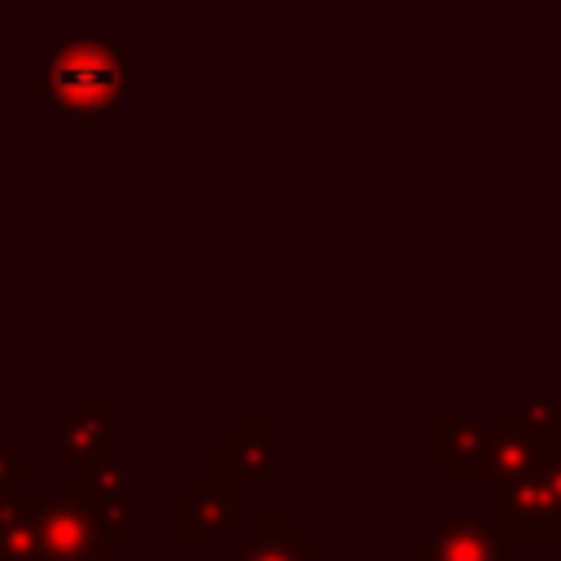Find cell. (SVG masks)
<instances>
[{
  "instance_id": "cell-2",
  "label": "cell",
  "mask_w": 561,
  "mask_h": 561,
  "mask_svg": "<svg viewBox=\"0 0 561 561\" xmlns=\"http://www.w3.org/2000/svg\"><path fill=\"white\" fill-rule=\"evenodd\" d=\"M35 522L44 561H105L118 548L79 473H61L48 495H35Z\"/></svg>"
},
{
  "instance_id": "cell-1",
  "label": "cell",
  "mask_w": 561,
  "mask_h": 561,
  "mask_svg": "<svg viewBox=\"0 0 561 561\" xmlns=\"http://www.w3.org/2000/svg\"><path fill=\"white\" fill-rule=\"evenodd\" d=\"M131 66H136L131 39H88V35L66 39L53 48V57L35 61L31 92L48 101L61 118L96 123L110 118L131 92Z\"/></svg>"
},
{
  "instance_id": "cell-14",
  "label": "cell",
  "mask_w": 561,
  "mask_h": 561,
  "mask_svg": "<svg viewBox=\"0 0 561 561\" xmlns=\"http://www.w3.org/2000/svg\"><path fill=\"white\" fill-rule=\"evenodd\" d=\"M35 473V460L22 456L13 438H0V491H18V482H31Z\"/></svg>"
},
{
  "instance_id": "cell-9",
  "label": "cell",
  "mask_w": 561,
  "mask_h": 561,
  "mask_svg": "<svg viewBox=\"0 0 561 561\" xmlns=\"http://www.w3.org/2000/svg\"><path fill=\"white\" fill-rule=\"evenodd\" d=\"M215 561H316V539L302 535L289 517H254L250 535Z\"/></svg>"
},
{
  "instance_id": "cell-12",
  "label": "cell",
  "mask_w": 561,
  "mask_h": 561,
  "mask_svg": "<svg viewBox=\"0 0 561 561\" xmlns=\"http://www.w3.org/2000/svg\"><path fill=\"white\" fill-rule=\"evenodd\" d=\"M0 561H44L35 495L0 491Z\"/></svg>"
},
{
  "instance_id": "cell-11",
  "label": "cell",
  "mask_w": 561,
  "mask_h": 561,
  "mask_svg": "<svg viewBox=\"0 0 561 561\" xmlns=\"http://www.w3.org/2000/svg\"><path fill=\"white\" fill-rule=\"evenodd\" d=\"M539 438H530L513 416H500L491 421V438H486V451H482V478L491 482H504V478H517V473H530L539 465Z\"/></svg>"
},
{
  "instance_id": "cell-16",
  "label": "cell",
  "mask_w": 561,
  "mask_h": 561,
  "mask_svg": "<svg viewBox=\"0 0 561 561\" xmlns=\"http://www.w3.org/2000/svg\"><path fill=\"white\" fill-rule=\"evenodd\" d=\"M557 443H561V425H557Z\"/></svg>"
},
{
  "instance_id": "cell-8",
  "label": "cell",
  "mask_w": 561,
  "mask_h": 561,
  "mask_svg": "<svg viewBox=\"0 0 561 561\" xmlns=\"http://www.w3.org/2000/svg\"><path fill=\"white\" fill-rule=\"evenodd\" d=\"M79 478H83V486L92 495V508L105 522V530L114 539H131L136 535V517H131V460L123 451H110L96 465L79 469Z\"/></svg>"
},
{
  "instance_id": "cell-4",
  "label": "cell",
  "mask_w": 561,
  "mask_h": 561,
  "mask_svg": "<svg viewBox=\"0 0 561 561\" xmlns=\"http://www.w3.org/2000/svg\"><path fill=\"white\" fill-rule=\"evenodd\" d=\"M412 561H513L508 539L486 517H443L412 543Z\"/></svg>"
},
{
  "instance_id": "cell-15",
  "label": "cell",
  "mask_w": 561,
  "mask_h": 561,
  "mask_svg": "<svg viewBox=\"0 0 561 561\" xmlns=\"http://www.w3.org/2000/svg\"><path fill=\"white\" fill-rule=\"evenodd\" d=\"M539 473H543V482L552 486V495L561 500V443L557 438H548L543 447H539V465H535Z\"/></svg>"
},
{
  "instance_id": "cell-6",
  "label": "cell",
  "mask_w": 561,
  "mask_h": 561,
  "mask_svg": "<svg viewBox=\"0 0 561 561\" xmlns=\"http://www.w3.org/2000/svg\"><path fill=\"white\" fill-rule=\"evenodd\" d=\"M219 478H250L263 482L276 469V421L267 416H237L228 434L210 443Z\"/></svg>"
},
{
  "instance_id": "cell-10",
  "label": "cell",
  "mask_w": 561,
  "mask_h": 561,
  "mask_svg": "<svg viewBox=\"0 0 561 561\" xmlns=\"http://www.w3.org/2000/svg\"><path fill=\"white\" fill-rule=\"evenodd\" d=\"M430 438H434V456L451 460L456 478H482V451H486V438H491V421L438 416Z\"/></svg>"
},
{
  "instance_id": "cell-7",
  "label": "cell",
  "mask_w": 561,
  "mask_h": 561,
  "mask_svg": "<svg viewBox=\"0 0 561 561\" xmlns=\"http://www.w3.org/2000/svg\"><path fill=\"white\" fill-rule=\"evenodd\" d=\"M232 522H237V491H232V478H219V473L193 478V491H184L171 504V526L180 539H215V535H228Z\"/></svg>"
},
{
  "instance_id": "cell-3",
  "label": "cell",
  "mask_w": 561,
  "mask_h": 561,
  "mask_svg": "<svg viewBox=\"0 0 561 561\" xmlns=\"http://www.w3.org/2000/svg\"><path fill=\"white\" fill-rule=\"evenodd\" d=\"M504 539H561V500L539 469L495 482V517Z\"/></svg>"
},
{
  "instance_id": "cell-5",
  "label": "cell",
  "mask_w": 561,
  "mask_h": 561,
  "mask_svg": "<svg viewBox=\"0 0 561 561\" xmlns=\"http://www.w3.org/2000/svg\"><path fill=\"white\" fill-rule=\"evenodd\" d=\"M114 421H118V403L105 394H88V399L70 403L66 421H57V430H53V443L61 447V456L75 460V473L96 465L101 456L118 451L114 447Z\"/></svg>"
},
{
  "instance_id": "cell-13",
  "label": "cell",
  "mask_w": 561,
  "mask_h": 561,
  "mask_svg": "<svg viewBox=\"0 0 561 561\" xmlns=\"http://www.w3.org/2000/svg\"><path fill=\"white\" fill-rule=\"evenodd\" d=\"M508 416H513L530 438L548 443V438H557V425H561V394H548V399H522Z\"/></svg>"
}]
</instances>
